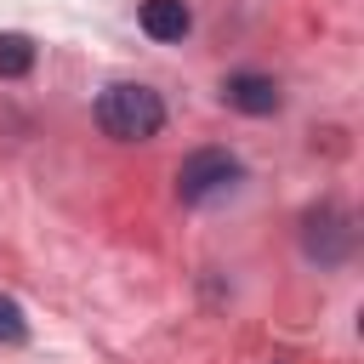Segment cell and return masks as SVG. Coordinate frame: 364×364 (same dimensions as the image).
I'll use <instances>...</instances> for the list:
<instances>
[{"instance_id":"cell-1","label":"cell","mask_w":364,"mask_h":364,"mask_svg":"<svg viewBox=\"0 0 364 364\" xmlns=\"http://www.w3.org/2000/svg\"><path fill=\"white\" fill-rule=\"evenodd\" d=\"M97 125H102L114 142H148V136H159V125H165V102H159V91L119 80V85H108V91L97 97Z\"/></svg>"},{"instance_id":"cell-2","label":"cell","mask_w":364,"mask_h":364,"mask_svg":"<svg viewBox=\"0 0 364 364\" xmlns=\"http://www.w3.org/2000/svg\"><path fill=\"white\" fill-rule=\"evenodd\" d=\"M239 176H245V165H239L228 148H199V154L182 159L176 193H182V205H210V199H222L228 188H239Z\"/></svg>"},{"instance_id":"cell-3","label":"cell","mask_w":364,"mask_h":364,"mask_svg":"<svg viewBox=\"0 0 364 364\" xmlns=\"http://www.w3.org/2000/svg\"><path fill=\"white\" fill-rule=\"evenodd\" d=\"M301 245H307V256L324 262V267L347 262V250H353V216H347L341 205H318V210H307V222H301Z\"/></svg>"},{"instance_id":"cell-4","label":"cell","mask_w":364,"mask_h":364,"mask_svg":"<svg viewBox=\"0 0 364 364\" xmlns=\"http://www.w3.org/2000/svg\"><path fill=\"white\" fill-rule=\"evenodd\" d=\"M222 97H228V108H239V114H273V108H279V85H273L267 74H228V80H222Z\"/></svg>"},{"instance_id":"cell-5","label":"cell","mask_w":364,"mask_h":364,"mask_svg":"<svg viewBox=\"0 0 364 364\" xmlns=\"http://www.w3.org/2000/svg\"><path fill=\"white\" fill-rule=\"evenodd\" d=\"M193 28L188 0H142V34L148 40H182Z\"/></svg>"},{"instance_id":"cell-6","label":"cell","mask_w":364,"mask_h":364,"mask_svg":"<svg viewBox=\"0 0 364 364\" xmlns=\"http://www.w3.org/2000/svg\"><path fill=\"white\" fill-rule=\"evenodd\" d=\"M34 68V40L28 34H0V80H23Z\"/></svg>"},{"instance_id":"cell-7","label":"cell","mask_w":364,"mask_h":364,"mask_svg":"<svg viewBox=\"0 0 364 364\" xmlns=\"http://www.w3.org/2000/svg\"><path fill=\"white\" fill-rule=\"evenodd\" d=\"M0 341L6 347H17V341H28V318H23V307L0 290Z\"/></svg>"}]
</instances>
